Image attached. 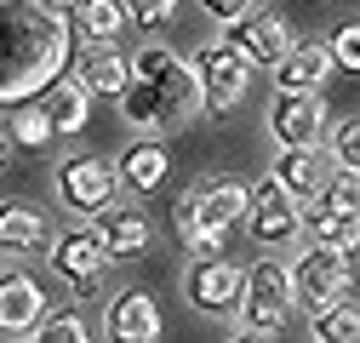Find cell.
Instances as JSON below:
<instances>
[{
	"instance_id": "obj_16",
	"label": "cell",
	"mask_w": 360,
	"mask_h": 343,
	"mask_svg": "<svg viewBox=\"0 0 360 343\" xmlns=\"http://www.w3.org/2000/svg\"><path fill=\"white\" fill-rule=\"evenodd\" d=\"M75 80L92 98H120V86L131 80V58L115 46V40H92V46L75 58Z\"/></svg>"
},
{
	"instance_id": "obj_9",
	"label": "cell",
	"mask_w": 360,
	"mask_h": 343,
	"mask_svg": "<svg viewBox=\"0 0 360 343\" xmlns=\"http://www.w3.org/2000/svg\"><path fill=\"white\" fill-rule=\"evenodd\" d=\"M354 280V264H349V252L338 246H321V240H309L297 257H292V286H297V304L309 309H321L332 304V297H343Z\"/></svg>"
},
{
	"instance_id": "obj_29",
	"label": "cell",
	"mask_w": 360,
	"mask_h": 343,
	"mask_svg": "<svg viewBox=\"0 0 360 343\" xmlns=\"http://www.w3.org/2000/svg\"><path fill=\"white\" fill-rule=\"evenodd\" d=\"M120 6H126V18L138 29H166L172 12H177V0H120Z\"/></svg>"
},
{
	"instance_id": "obj_24",
	"label": "cell",
	"mask_w": 360,
	"mask_h": 343,
	"mask_svg": "<svg viewBox=\"0 0 360 343\" xmlns=\"http://www.w3.org/2000/svg\"><path fill=\"white\" fill-rule=\"evenodd\" d=\"M303 229L321 240V246H338V252H360V212H309Z\"/></svg>"
},
{
	"instance_id": "obj_25",
	"label": "cell",
	"mask_w": 360,
	"mask_h": 343,
	"mask_svg": "<svg viewBox=\"0 0 360 343\" xmlns=\"http://www.w3.org/2000/svg\"><path fill=\"white\" fill-rule=\"evenodd\" d=\"M75 18H80V29H86V40H120V29L131 23L120 0H80Z\"/></svg>"
},
{
	"instance_id": "obj_30",
	"label": "cell",
	"mask_w": 360,
	"mask_h": 343,
	"mask_svg": "<svg viewBox=\"0 0 360 343\" xmlns=\"http://www.w3.org/2000/svg\"><path fill=\"white\" fill-rule=\"evenodd\" d=\"M200 12H206L212 23H235L240 12H252V0H200Z\"/></svg>"
},
{
	"instance_id": "obj_7",
	"label": "cell",
	"mask_w": 360,
	"mask_h": 343,
	"mask_svg": "<svg viewBox=\"0 0 360 343\" xmlns=\"http://www.w3.org/2000/svg\"><path fill=\"white\" fill-rule=\"evenodd\" d=\"M246 224L257 246H292L303 235V200L269 172L263 183H252V206H246Z\"/></svg>"
},
{
	"instance_id": "obj_1",
	"label": "cell",
	"mask_w": 360,
	"mask_h": 343,
	"mask_svg": "<svg viewBox=\"0 0 360 343\" xmlns=\"http://www.w3.org/2000/svg\"><path fill=\"white\" fill-rule=\"evenodd\" d=\"M75 63L69 12L46 0H0V109L34 98Z\"/></svg>"
},
{
	"instance_id": "obj_8",
	"label": "cell",
	"mask_w": 360,
	"mask_h": 343,
	"mask_svg": "<svg viewBox=\"0 0 360 343\" xmlns=\"http://www.w3.org/2000/svg\"><path fill=\"white\" fill-rule=\"evenodd\" d=\"M52 269H58V280L75 292V297H86V292H98L103 280H109V246H103V235L98 229H69V235H58L52 240Z\"/></svg>"
},
{
	"instance_id": "obj_17",
	"label": "cell",
	"mask_w": 360,
	"mask_h": 343,
	"mask_svg": "<svg viewBox=\"0 0 360 343\" xmlns=\"http://www.w3.org/2000/svg\"><path fill=\"white\" fill-rule=\"evenodd\" d=\"M103 337L115 343H155L160 337V304L149 292H120L109 315H103Z\"/></svg>"
},
{
	"instance_id": "obj_5",
	"label": "cell",
	"mask_w": 360,
	"mask_h": 343,
	"mask_svg": "<svg viewBox=\"0 0 360 343\" xmlns=\"http://www.w3.org/2000/svg\"><path fill=\"white\" fill-rule=\"evenodd\" d=\"M240 286H246V269H235L223 252H189V269H184V297H189V309L217 315V321H235Z\"/></svg>"
},
{
	"instance_id": "obj_12",
	"label": "cell",
	"mask_w": 360,
	"mask_h": 343,
	"mask_svg": "<svg viewBox=\"0 0 360 343\" xmlns=\"http://www.w3.org/2000/svg\"><path fill=\"white\" fill-rule=\"evenodd\" d=\"M223 29H229V34H223V40H235V46L252 58V69H275L286 52H292V29H286V18L281 12H240L235 23H223Z\"/></svg>"
},
{
	"instance_id": "obj_10",
	"label": "cell",
	"mask_w": 360,
	"mask_h": 343,
	"mask_svg": "<svg viewBox=\"0 0 360 343\" xmlns=\"http://www.w3.org/2000/svg\"><path fill=\"white\" fill-rule=\"evenodd\" d=\"M246 206H252V183L235 178V172H217V178H206L195 189V212H200V229L206 240L223 252V240H229L235 224H246Z\"/></svg>"
},
{
	"instance_id": "obj_6",
	"label": "cell",
	"mask_w": 360,
	"mask_h": 343,
	"mask_svg": "<svg viewBox=\"0 0 360 343\" xmlns=\"http://www.w3.org/2000/svg\"><path fill=\"white\" fill-rule=\"evenodd\" d=\"M120 195V172L98 155H69L58 166V200L63 212H75V218H103V212L115 206Z\"/></svg>"
},
{
	"instance_id": "obj_11",
	"label": "cell",
	"mask_w": 360,
	"mask_h": 343,
	"mask_svg": "<svg viewBox=\"0 0 360 343\" xmlns=\"http://www.w3.org/2000/svg\"><path fill=\"white\" fill-rule=\"evenodd\" d=\"M269 138L286 143H326V98L321 92H275L269 98Z\"/></svg>"
},
{
	"instance_id": "obj_28",
	"label": "cell",
	"mask_w": 360,
	"mask_h": 343,
	"mask_svg": "<svg viewBox=\"0 0 360 343\" xmlns=\"http://www.w3.org/2000/svg\"><path fill=\"white\" fill-rule=\"evenodd\" d=\"M326 149H332V160H338L343 172H354V178H360V115L338 126V132H332V143H326Z\"/></svg>"
},
{
	"instance_id": "obj_2",
	"label": "cell",
	"mask_w": 360,
	"mask_h": 343,
	"mask_svg": "<svg viewBox=\"0 0 360 343\" xmlns=\"http://www.w3.org/2000/svg\"><path fill=\"white\" fill-rule=\"evenodd\" d=\"M120 120L143 138H166L177 126H189L200 115V75L189 58H177L172 46L149 40L131 52V80L120 86Z\"/></svg>"
},
{
	"instance_id": "obj_31",
	"label": "cell",
	"mask_w": 360,
	"mask_h": 343,
	"mask_svg": "<svg viewBox=\"0 0 360 343\" xmlns=\"http://www.w3.org/2000/svg\"><path fill=\"white\" fill-rule=\"evenodd\" d=\"M46 6H52V12H75V6H80V0H46Z\"/></svg>"
},
{
	"instance_id": "obj_21",
	"label": "cell",
	"mask_w": 360,
	"mask_h": 343,
	"mask_svg": "<svg viewBox=\"0 0 360 343\" xmlns=\"http://www.w3.org/2000/svg\"><path fill=\"white\" fill-rule=\"evenodd\" d=\"M98 235H103V246H109V257H138V252H149L155 246V224L143 218V212H131V206H109L103 212V224H98Z\"/></svg>"
},
{
	"instance_id": "obj_26",
	"label": "cell",
	"mask_w": 360,
	"mask_h": 343,
	"mask_svg": "<svg viewBox=\"0 0 360 343\" xmlns=\"http://www.w3.org/2000/svg\"><path fill=\"white\" fill-rule=\"evenodd\" d=\"M29 337H34V343H86L92 326H86L80 315H58V309H52V315H40V326H34Z\"/></svg>"
},
{
	"instance_id": "obj_15",
	"label": "cell",
	"mask_w": 360,
	"mask_h": 343,
	"mask_svg": "<svg viewBox=\"0 0 360 343\" xmlns=\"http://www.w3.org/2000/svg\"><path fill=\"white\" fill-rule=\"evenodd\" d=\"M58 240L52 218L40 206L29 200H0V252H12V257H46Z\"/></svg>"
},
{
	"instance_id": "obj_4",
	"label": "cell",
	"mask_w": 360,
	"mask_h": 343,
	"mask_svg": "<svg viewBox=\"0 0 360 343\" xmlns=\"http://www.w3.org/2000/svg\"><path fill=\"white\" fill-rule=\"evenodd\" d=\"M195 75H200V115L223 120L235 115L252 92V58L235 46V40H212V46L195 52Z\"/></svg>"
},
{
	"instance_id": "obj_20",
	"label": "cell",
	"mask_w": 360,
	"mask_h": 343,
	"mask_svg": "<svg viewBox=\"0 0 360 343\" xmlns=\"http://www.w3.org/2000/svg\"><path fill=\"white\" fill-rule=\"evenodd\" d=\"M115 172H120V183H126V189H138V195L160 189V183H166V172H172L166 138H138V143H131V149L115 160Z\"/></svg>"
},
{
	"instance_id": "obj_18",
	"label": "cell",
	"mask_w": 360,
	"mask_h": 343,
	"mask_svg": "<svg viewBox=\"0 0 360 343\" xmlns=\"http://www.w3.org/2000/svg\"><path fill=\"white\" fill-rule=\"evenodd\" d=\"M332 75L326 40H292V52L275 63V92H321Z\"/></svg>"
},
{
	"instance_id": "obj_22",
	"label": "cell",
	"mask_w": 360,
	"mask_h": 343,
	"mask_svg": "<svg viewBox=\"0 0 360 343\" xmlns=\"http://www.w3.org/2000/svg\"><path fill=\"white\" fill-rule=\"evenodd\" d=\"M0 132H6L12 149H46L58 132H52V120L46 109H40V98H23V103H6V120H0Z\"/></svg>"
},
{
	"instance_id": "obj_27",
	"label": "cell",
	"mask_w": 360,
	"mask_h": 343,
	"mask_svg": "<svg viewBox=\"0 0 360 343\" xmlns=\"http://www.w3.org/2000/svg\"><path fill=\"white\" fill-rule=\"evenodd\" d=\"M326 52H332V69H349V75H360V18H349V23H338V29H332Z\"/></svg>"
},
{
	"instance_id": "obj_13",
	"label": "cell",
	"mask_w": 360,
	"mask_h": 343,
	"mask_svg": "<svg viewBox=\"0 0 360 343\" xmlns=\"http://www.w3.org/2000/svg\"><path fill=\"white\" fill-rule=\"evenodd\" d=\"M46 315V286L29 269H0V337H29Z\"/></svg>"
},
{
	"instance_id": "obj_3",
	"label": "cell",
	"mask_w": 360,
	"mask_h": 343,
	"mask_svg": "<svg viewBox=\"0 0 360 343\" xmlns=\"http://www.w3.org/2000/svg\"><path fill=\"white\" fill-rule=\"evenodd\" d=\"M297 309V286H292V264H275V257H257L246 264V286H240V332L246 337H281L286 315Z\"/></svg>"
},
{
	"instance_id": "obj_23",
	"label": "cell",
	"mask_w": 360,
	"mask_h": 343,
	"mask_svg": "<svg viewBox=\"0 0 360 343\" xmlns=\"http://www.w3.org/2000/svg\"><path fill=\"white\" fill-rule=\"evenodd\" d=\"M309 337H321V343H360V304H349V292L332 297V304H321L309 315Z\"/></svg>"
},
{
	"instance_id": "obj_32",
	"label": "cell",
	"mask_w": 360,
	"mask_h": 343,
	"mask_svg": "<svg viewBox=\"0 0 360 343\" xmlns=\"http://www.w3.org/2000/svg\"><path fill=\"white\" fill-rule=\"evenodd\" d=\"M6 149H12V143H6V138H0V166H6Z\"/></svg>"
},
{
	"instance_id": "obj_19",
	"label": "cell",
	"mask_w": 360,
	"mask_h": 343,
	"mask_svg": "<svg viewBox=\"0 0 360 343\" xmlns=\"http://www.w3.org/2000/svg\"><path fill=\"white\" fill-rule=\"evenodd\" d=\"M40 109H46V120H52V132L58 138H75V132H86V120H92V92L75 80V75H58L52 86H40Z\"/></svg>"
},
{
	"instance_id": "obj_14",
	"label": "cell",
	"mask_w": 360,
	"mask_h": 343,
	"mask_svg": "<svg viewBox=\"0 0 360 343\" xmlns=\"http://www.w3.org/2000/svg\"><path fill=\"white\" fill-rule=\"evenodd\" d=\"M275 178L297 195V200H314L326 183H332V172H338V160H332V149L326 143H286L281 155H275Z\"/></svg>"
}]
</instances>
